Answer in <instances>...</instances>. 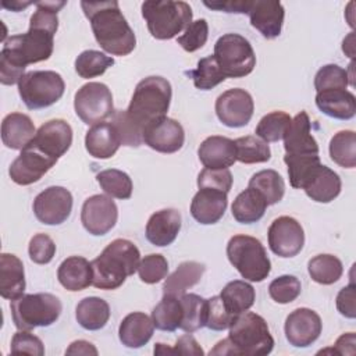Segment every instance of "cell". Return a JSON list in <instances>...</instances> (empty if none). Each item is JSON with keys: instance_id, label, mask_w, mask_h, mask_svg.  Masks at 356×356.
Masks as SVG:
<instances>
[{"instance_id": "4", "label": "cell", "mask_w": 356, "mask_h": 356, "mask_svg": "<svg viewBox=\"0 0 356 356\" xmlns=\"http://www.w3.org/2000/svg\"><path fill=\"white\" fill-rule=\"evenodd\" d=\"M274 348L266 320L253 312H243L229 325L228 338L220 341L210 355L222 356H264Z\"/></svg>"}, {"instance_id": "9", "label": "cell", "mask_w": 356, "mask_h": 356, "mask_svg": "<svg viewBox=\"0 0 356 356\" xmlns=\"http://www.w3.org/2000/svg\"><path fill=\"white\" fill-rule=\"evenodd\" d=\"M65 90L63 76L56 71H29L18 82V93L29 110L46 108L61 99Z\"/></svg>"}, {"instance_id": "16", "label": "cell", "mask_w": 356, "mask_h": 356, "mask_svg": "<svg viewBox=\"0 0 356 356\" xmlns=\"http://www.w3.org/2000/svg\"><path fill=\"white\" fill-rule=\"evenodd\" d=\"M254 110V103L245 89H228L216 100V114L218 120L229 128H241L249 124Z\"/></svg>"}, {"instance_id": "15", "label": "cell", "mask_w": 356, "mask_h": 356, "mask_svg": "<svg viewBox=\"0 0 356 356\" xmlns=\"http://www.w3.org/2000/svg\"><path fill=\"white\" fill-rule=\"evenodd\" d=\"M117 204L107 195H93L82 204L81 222L83 228L95 236H102L111 231L117 224Z\"/></svg>"}, {"instance_id": "59", "label": "cell", "mask_w": 356, "mask_h": 356, "mask_svg": "<svg viewBox=\"0 0 356 356\" xmlns=\"http://www.w3.org/2000/svg\"><path fill=\"white\" fill-rule=\"evenodd\" d=\"M342 50L343 53H346V56H349L350 58H353L355 56V33L350 32L342 42Z\"/></svg>"}, {"instance_id": "50", "label": "cell", "mask_w": 356, "mask_h": 356, "mask_svg": "<svg viewBox=\"0 0 356 356\" xmlns=\"http://www.w3.org/2000/svg\"><path fill=\"white\" fill-rule=\"evenodd\" d=\"M235 314H232L224 305L221 296H211L207 299V317L206 327L213 331H224L229 328L232 321L235 320Z\"/></svg>"}, {"instance_id": "21", "label": "cell", "mask_w": 356, "mask_h": 356, "mask_svg": "<svg viewBox=\"0 0 356 356\" xmlns=\"http://www.w3.org/2000/svg\"><path fill=\"white\" fill-rule=\"evenodd\" d=\"M341 178L330 167L318 163L306 177L302 189L317 203H330L341 193Z\"/></svg>"}, {"instance_id": "19", "label": "cell", "mask_w": 356, "mask_h": 356, "mask_svg": "<svg viewBox=\"0 0 356 356\" xmlns=\"http://www.w3.org/2000/svg\"><path fill=\"white\" fill-rule=\"evenodd\" d=\"M56 163L57 161L26 146L11 163L8 174L13 182L25 186L38 182Z\"/></svg>"}, {"instance_id": "20", "label": "cell", "mask_w": 356, "mask_h": 356, "mask_svg": "<svg viewBox=\"0 0 356 356\" xmlns=\"http://www.w3.org/2000/svg\"><path fill=\"white\" fill-rule=\"evenodd\" d=\"M250 25L266 39H275L282 31L285 10L277 0H252L248 11Z\"/></svg>"}, {"instance_id": "3", "label": "cell", "mask_w": 356, "mask_h": 356, "mask_svg": "<svg viewBox=\"0 0 356 356\" xmlns=\"http://www.w3.org/2000/svg\"><path fill=\"white\" fill-rule=\"evenodd\" d=\"M99 46L113 56H128L136 46V38L122 15L118 1H81Z\"/></svg>"}, {"instance_id": "55", "label": "cell", "mask_w": 356, "mask_h": 356, "mask_svg": "<svg viewBox=\"0 0 356 356\" xmlns=\"http://www.w3.org/2000/svg\"><path fill=\"white\" fill-rule=\"evenodd\" d=\"M203 4L211 10L235 13V14H248L252 0H216V1H203Z\"/></svg>"}, {"instance_id": "43", "label": "cell", "mask_w": 356, "mask_h": 356, "mask_svg": "<svg viewBox=\"0 0 356 356\" xmlns=\"http://www.w3.org/2000/svg\"><path fill=\"white\" fill-rule=\"evenodd\" d=\"M188 75L192 78L193 85L200 90L213 89L214 86L220 85L227 79L214 56L200 58L196 68L193 71H189Z\"/></svg>"}, {"instance_id": "29", "label": "cell", "mask_w": 356, "mask_h": 356, "mask_svg": "<svg viewBox=\"0 0 356 356\" xmlns=\"http://www.w3.org/2000/svg\"><path fill=\"white\" fill-rule=\"evenodd\" d=\"M25 273L22 261L13 253L0 254V295L14 300L24 295Z\"/></svg>"}, {"instance_id": "44", "label": "cell", "mask_w": 356, "mask_h": 356, "mask_svg": "<svg viewBox=\"0 0 356 356\" xmlns=\"http://www.w3.org/2000/svg\"><path fill=\"white\" fill-rule=\"evenodd\" d=\"M113 64V57L97 50H85L75 60V71L81 78L90 79L103 75Z\"/></svg>"}, {"instance_id": "36", "label": "cell", "mask_w": 356, "mask_h": 356, "mask_svg": "<svg viewBox=\"0 0 356 356\" xmlns=\"http://www.w3.org/2000/svg\"><path fill=\"white\" fill-rule=\"evenodd\" d=\"M179 299L182 305V321L179 328L185 332H195L206 327L207 299L196 293H184Z\"/></svg>"}, {"instance_id": "6", "label": "cell", "mask_w": 356, "mask_h": 356, "mask_svg": "<svg viewBox=\"0 0 356 356\" xmlns=\"http://www.w3.org/2000/svg\"><path fill=\"white\" fill-rule=\"evenodd\" d=\"M142 15L153 38L168 40L192 22V8L185 1L147 0L142 3Z\"/></svg>"}, {"instance_id": "54", "label": "cell", "mask_w": 356, "mask_h": 356, "mask_svg": "<svg viewBox=\"0 0 356 356\" xmlns=\"http://www.w3.org/2000/svg\"><path fill=\"white\" fill-rule=\"evenodd\" d=\"M337 309L338 312L348 317L355 318L356 317V286L353 281L343 286L338 295H337Z\"/></svg>"}, {"instance_id": "14", "label": "cell", "mask_w": 356, "mask_h": 356, "mask_svg": "<svg viewBox=\"0 0 356 356\" xmlns=\"http://www.w3.org/2000/svg\"><path fill=\"white\" fill-rule=\"evenodd\" d=\"M72 195L64 186H49L33 200L35 217L46 225H60L70 217Z\"/></svg>"}, {"instance_id": "37", "label": "cell", "mask_w": 356, "mask_h": 356, "mask_svg": "<svg viewBox=\"0 0 356 356\" xmlns=\"http://www.w3.org/2000/svg\"><path fill=\"white\" fill-rule=\"evenodd\" d=\"M152 321L157 330L172 332L182 321V305L179 296L163 295V299L152 312Z\"/></svg>"}, {"instance_id": "13", "label": "cell", "mask_w": 356, "mask_h": 356, "mask_svg": "<svg viewBox=\"0 0 356 356\" xmlns=\"http://www.w3.org/2000/svg\"><path fill=\"white\" fill-rule=\"evenodd\" d=\"M267 238L271 252L280 257H293L305 245V231L300 222L289 216L275 218L268 227Z\"/></svg>"}, {"instance_id": "39", "label": "cell", "mask_w": 356, "mask_h": 356, "mask_svg": "<svg viewBox=\"0 0 356 356\" xmlns=\"http://www.w3.org/2000/svg\"><path fill=\"white\" fill-rule=\"evenodd\" d=\"M307 271L314 282L331 285L341 278L343 266L342 261L334 254H317L309 260Z\"/></svg>"}, {"instance_id": "7", "label": "cell", "mask_w": 356, "mask_h": 356, "mask_svg": "<svg viewBox=\"0 0 356 356\" xmlns=\"http://www.w3.org/2000/svg\"><path fill=\"white\" fill-rule=\"evenodd\" d=\"M11 317L18 330L31 331L36 327H49L63 312L60 299L51 293H28L11 300Z\"/></svg>"}, {"instance_id": "34", "label": "cell", "mask_w": 356, "mask_h": 356, "mask_svg": "<svg viewBox=\"0 0 356 356\" xmlns=\"http://www.w3.org/2000/svg\"><path fill=\"white\" fill-rule=\"evenodd\" d=\"M267 206L268 204L264 197L257 191L248 186V189H245L235 197L231 206V211L232 217L238 222L253 224L264 216Z\"/></svg>"}, {"instance_id": "5", "label": "cell", "mask_w": 356, "mask_h": 356, "mask_svg": "<svg viewBox=\"0 0 356 356\" xmlns=\"http://www.w3.org/2000/svg\"><path fill=\"white\" fill-rule=\"evenodd\" d=\"M140 253L136 245L128 239L111 241L103 252L90 261L92 285L97 289H117L127 277L138 271Z\"/></svg>"}, {"instance_id": "10", "label": "cell", "mask_w": 356, "mask_h": 356, "mask_svg": "<svg viewBox=\"0 0 356 356\" xmlns=\"http://www.w3.org/2000/svg\"><path fill=\"white\" fill-rule=\"evenodd\" d=\"M227 78H243L256 65V56L248 39L238 33H225L214 44L213 54Z\"/></svg>"}, {"instance_id": "23", "label": "cell", "mask_w": 356, "mask_h": 356, "mask_svg": "<svg viewBox=\"0 0 356 356\" xmlns=\"http://www.w3.org/2000/svg\"><path fill=\"white\" fill-rule=\"evenodd\" d=\"M228 204L227 193L211 188H199L191 203L192 217L203 224L210 225L220 221Z\"/></svg>"}, {"instance_id": "1", "label": "cell", "mask_w": 356, "mask_h": 356, "mask_svg": "<svg viewBox=\"0 0 356 356\" xmlns=\"http://www.w3.org/2000/svg\"><path fill=\"white\" fill-rule=\"evenodd\" d=\"M36 11L29 19L25 33L10 36L0 51V82L18 83L28 64L49 60L54 47V35L58 29L57 13L65 1H36Z\"/></svg>"}, {"instance_id": "56", "label": "cell", "mask_w": 356, "mask_h": 356, "mask_svg": "<svg viewBox=\"0 0 356 356\" xmlns=\"http://www.w3.org/2000/svg\"><path fill=\"white\" fill-rule=\"evenodd\" d=\"M174 355H191V356H203L204 352L200 348V345L197 343V341L189 334H185L182 337L178 338L175 346L172 348Z\"/></svg>"}, {"instance_id": "38", "label": "cell", "mask_w": 356, "mask_h": 356, "mask_svg": "<svg viewBox=\"0 0 356 356\" xmlns=\"http://www.w3.org/2000/svg\"><path fill=\"white\" fill-rule=\"evenodd\" d=\"M248 186L257 191L268 206L281 202L285 193V182L275 170H261L253 174Z\"/></svg>"}, {"instance_id": "30", "label": "cell", "mask_w": 356, "mask_h": 356, "mask_svg": "<svg viewBox=\"0 0 356 356\" xmlns=\"http://www.w3.org/2000/svg\"><path fill=\"white\" fill-rule=\"evenodd\" d=\"M154 331L152 317L142 312H134L125 316L118 328V337L127 348L138 349L146 345Z\"/></svg>"}, {"instance_id": "2", "label": "cell", "mask_w": 356, "mask_h": 356, "mask_svg": "<svg viewBox=\"0 0 356 356\" xmlns=\"http://www.w3.org/2000/svg\"><path fill=\"white\" fill-rule=\"evenodd\" d=\"M171 83L163 76L142 79L132 95L127 110H117L111 122L117 127L122 145L138 147L143 143V131L167 117L171 103Z\"/></svg>"}, {"instance_id": "32", "label": "cell", "mask_w": 356, "mask_h": 356, "mask_svg": "<svg viewBox=\"0 0 356 356\" xmlns=\"http://www.w3.org/2000/svg\"><path fill=\"white\" fill-rule=\"evenodd\" d=\"M204 270H206L204 264L199 261L191 260V261L181 263L177 267V270L164 281L163 295L181 296L186 293L189 288H192L200 281Z\"/></svg>"}, {"instance_id": "45", "label": "cell", "mask_w": 356, "mask_h": 356, "mask_svg": "<svg viewBox=\"0 0 356 356\" xmlns=\"http://www.w3.org/2000/svg\"><path fill=\"white\" fill-rule=\"evenodd\" d=\"M291 120L292 118L285 111H271L259 121L256 135L266 143L278 142L284 138Z\"/></svg>"}, {"instance_id": "17", "label": "cell", "mask_w": 356, "mask_h": 356, "mask_svg": "<svg viewBox=\"0 0 356 356\" xmlns=\"http://www.w3.org/2000/svg\"><path fill=\"white\" fill-rule=\"evenodd\" d=\"M323 323L320 316L307 307H299L291 312L285 320V337L295 348H307L321 334Z\"/></svg>"}, {"instance_id": "33", "label": "cell", "mask_w": 356, "mask_h": 356, "mask_svg": "<svg viewBox=\"0 0 356 356\" xmlns=\"http://www.w3.org/2000/svg\"><path fill=\"white\" fill-rule=\"evenodd\" d=\"M75 317L82 328L97 331L107 324L110 318V306L102 298L88 296L76 305Z\"/></svg>"}, {"instance_id": "8", "label": "cell", "mask_w": 356, "mask_h": 356, "mask_svg": "<svg viewBox=\"0 0 356 356\" xmlns=\"http://www.w3.org/2000/svg\"><path fill=\"white\" fill-rule=\"evenodd\" d=\"M229 263L238 270L242 278L252 282H261L271 271V261L261 242L250 235H234L227 245Z\"/></svg>"}, {"instance_id": "27", "label": "cell", "mask_w": 356, "mask_h": 356, "mask_svg": "<svg viewBox=\"0 0 356 356\" xmlns=\"http://www.w3.org/2000/svg\"><path fill=\"white\" fill-rule=\"evenodd\" d=\"M321 113L337 120H350L356 114V97L346 89H324L316 95Z\"/></svg>"}, {"instance_id": "31", "label": "cell", "mask_w": 356, "mask_h": 356, "mask_svg": "<svg viewBox=\"0 0 356 356\" xmlns=\"http://www.w3.org/2000/svg\"><path fill=\"white\" fill-rule=\"evenodd\" d=\"M57 278L67 291H82L92 285V266L82 256L67 257L58 266Z\"/></svg>"}, {"instance_id": "57", "label": "cell", "mask_w": 356, "mask_h": 356, "mask_svg": "<svg viewBox=\"0 0 356 356\" xmlns=\"http://www.w3.org/2000/svg\"><path fill=\"white\" fill-rule=\"evenodd\" d=\"M355 345H356L355 332H346V334H342L337 339V342L332 348V352L337 353V355H350V356H353L355 352H356Z\"/></svg>"}, {"instance_id": "35", "label": "cell", "mask_w": 356, "mask_h": 356, "mask_svg": "<svg viewBox=\"0 0 356 356\" xmlns=\"http://www.w3.org/2000/svg\"><path fill=\"white\" fill-rule=\"evenodd\" d=\"M225 307L235 316L249 310L256 299L254 288L242 280H234L228 282L220 293Z\"/></svg>"}, {"instance_id": "24", "label": "cell", "mask_w": 356, "mask_h": 356, "mask_svg": "<svg viewBox=\"0 0 356 356\" xmlns=\"http://www.w3.org/2000/svg\"><path fill=\"white\" fill-rule=\"evenodd\" d=\"M181 214L175 209H163L150 216L146 224V239L154 246L171 245L181 229Z\"/></svg>"}, {"instance_id": "42", "label": "cell", "mask_w": 356, "mask_h": 356, "mask_svg": "<svg viewBox=\"0 0 356 356\" xmlns=\"http://www.w3.org/2000/svg\"><path fill=\"white\" fill-rule=\"evenodd\" d=\"M96 179L104 193H107L110 197L125 200L132 195V179L127 172L121 170L110 168L100 171L96 175Z\"/></svg>"}, {"instance_id": "61", "label": "cell", "mask_w": 356, "mask_h": 356, "mask_svg": "<svg viewBox=\"0 0 356 356\" xmlns=\"http://www.w3.org/2000/svg\"><path fill=\"white\" fill-rule=\"evenodd\" d=\"M154 355H174V350L172 348H168L164 343H156Z\"/></svg>"}, {"instance_id": "40", "label": "cell", "mask_w": 356, "mask_h": 356, "mask_svg": "<svg viewBox=\"0 0 356 356\" xmlns=\"http://www.w3.org/2000/svg\"><path fill=\"white\" fill-rule=\"evenodd\" d=\"M330 156L343 168L356 167V134L350 129L337 132L330 140Z\"/></svg>"}, {"instance_id": "51", "label": "cell", "mask_w": 356, "mask_h": 356, "mask_svg": "<svg viewBox=\"0 0 356 356\" xmlns=\"http://www.w3.org/2000/svg\"><path fill=\"white\" fill-rule=\"evenodd\" d=\"M197 186L228 193L232 186V174L228 168H203L197 175Z\"/></svg>"}, {"instance_id": "22", "label": "cell", "mask_w": 356, "mask_h": 356, "mask_svg": "<svg viewBox=\"0 0 356 356\" xmlns=\"http://www.w3.org/2000/svg\"><path fill=\"white\" fill-rule=\"evenodd\" d=\"M312 124L306 111L296 114L284 135L285 154L302 156V154H318V143L312 135Z\"/></svg>"}, {"instance_id": "41", "label": "cell", "mask_w": 356, "mask_h": 356, "mask_svg": "<svg viewBox=\"0 0 356 356\" xmlns=\"http://www.w3.org/2000/svg\"><path fill=\"white\" fill-rule=\"evenodd\" d=\"M236 160L243 164L266 163L271 157L268 145L257 136H241L234 140Z\"/></svg>"}, {"instance_id": "12", "label": "cell", "mask_w": 356, "mask_h": 356, "mask_svg": "<svg viewBox=\"0 0 356 356\" xmlns=\"http://www.w3.org/2000/svg\"><path fill=\"white\" fill-rule=\"evenodd\" d=\"M72 145V128L61 118L50 120L40 125L35 138L29 142V147L38 150L46 157L57 161Z\"/></svg>"}, {"instance_id": "11", "label": "cell", "mask_w": 356, "mask_h": 356, "mask_svg": "<svg viewBox=\"0 0 356 356\" xmlns=\"http://www.w3.org/2000/svg\"><path fill=\"white\" fill-rule=\"evenodd\" d=\"M74 108L75 114L86 125L104 122L114 114L111 90L102 82L85 83L75 93Z\"/></svg>"}, {"instance_id": "58", "label": "cell", "mask_w": 356, "mask_h": 356, "mask_svg": "<svg viewBox=\"0 0 356 356\" xmlns=\"http://www.w3.org/2000/svg\"><path fill=\"white\" fill-rule=\"evenodd\" d=\"M99 352L95 348L93 343L83 341V339H78L74 341L65 350V355H93L96 356Z\"/></svg>"}, {"instance_id": "47", "label": "cell", "mask_w": 356, "mask_h": 356, "mask_svg": "<svg viewBox=\"0 0 356 356\" xmlns=\"http://www.w3.org/2000/svg\"><path fill=\"white\" fill-rule=\"evenodd\" d=\"M348 85V71L337 64H327L321 67L314 76V88L317 92L324 89H346Z\"/></svg>"}, {"instance_id": "25", "label": "cell", "mask_w": 356, "mask_h": 356, "mask_svg": "<svg viewBox=\"0 0 356 356\" xmlns=\"http://www.w3.org/2000/svg\"><path fill=\"white\" fill-rule=\"evenodd\" d=\"M121 145V135L113 122L92 125L85 136V147L95 159L104 160L113 157Z\"/></svg>"}, {"instance_id": "48", "label": "cell", "mask_w": 356, "mask_h": 356, "mask_svg": "<svg viewBox=\"0 0 356 356\" xmlns=\"http://www.w3.org/2000/svg\"><path fill=\"white\" fill-rule=\"evenodd\" d=\"M168 261L163 254L152 253L145 256L138 267L140 281L145 284H157L167 277Z\"/></svg>"}, {"instance_id": "18", "label": "cell", "mask_w": 356, "mask_h": 356, "mask_svg": "<svg viewBox=\"0 0 356 356\" xmlns=\"http://www.w3.org/2000/svg\"><path fill=\"white\" fill-rule=\"evenodd\" d=\"M142 139L143 143L150 149L170 154L178 152L184 146L185 132L178 121L164 117L160 121L149 125L143 131Z\"/></svg>"}, {"instance_id": "53", "label": "cell", "mask_w": 356, "mask_h": 356, "mask_svg": "<svg viewBox=\"0 0 356 356\" xmlns=\"http://www.w3.org/2000/svg\"><path fill=\"white\" fill-rule=\"evenodd\" d=\"M10 350L13 355H21L28 353L33 356H43L44 355V345L36 335L31 334L25 330H18L13 339Z\"/></svg>"}, {"instance_id": "46", "label": "cell", "mask_w": 356, "mask_h": 356, "mask_svg": "<svg viewBox=\"0 0 356 356\" xmlns=\"http://www.w3.org/2000/svg\"><path fill=\"white\" fill-rule=\"evenodd\" d=\"M302 291V284L295 275H281L274 278L268 285L270 298L281 305H286L293 302Z\"/></svg>"}, {"instance_id": "60", "label": "cell", "mask_w": 356, "mask_h": 356, "mask_svg": "<svg viewBox=\"0 0 356 356\" xmlns=\"http://www.w3.org/2000/svg\"><path fill=\"white\" fill-rule=\"evenodd\" d=\"M29 4H33V1H18V0H14V1H11L10 4L6 3V1H3V7L7 8V10H11V11H19L21 8H25V7H28Z\"/></svg>"}, {"instance_id": "26", "label": "cell", "mask_w": 356, "mask_h": 356, "mask_svg": "<svg viewBox=\"0 0 356 356\" xmlns=\"http://www.w3.org/2000/svg\"><path fill=\"white\" fill-rule=\"evenodd\" d=\"M197 156L204 168H228L236 161L234 140L218 135L206 138L197 149Z\"/></svg>"}, {"instance_id": "52", "label": "cell", "mask_w": 356, "mask_h": 356, "mask_svg": "<svg viewBox=\"0 0 356 356\" xmlns=\"http://www.w3.org/2000/svg\"><path fill=\"white\" fill-rule=\"evenodd\" d=\"M29 257L36 264H47L56 254V243L46 234H36L31 238L28 246Z\"/></svg>"}, {"instance_id": "28", "label": "cell", "mask_w": 356, "mask_h": 356, "mask_svg": "<svg viewBox=\"0 0 356 356\" xmlns=\"http://www.w3.org/2000/svg\"><path fill=\"white\" fill-rule=\"evenodd\" d=\"M36 129L29 115L22 113H11L3 118L1 140L8 149L22 150L35 138Z\"/></svg>"}, {"instance_id": "49", "label": "cell", "mask_w": 356, "mask_h": 356, "mask_svg": "<svg viewBox=\"0 0 356 356\" xmlns=\"http://www.w3.org/2000/svg\"><path fill=\"white\" fill-rule=\"evenodd\" d=\"M209 38V25L204 18L192 21L184 31L181 36H178V44L189 53H193L202 49Z\"/></svg>"}]
</instances>
